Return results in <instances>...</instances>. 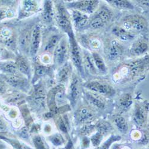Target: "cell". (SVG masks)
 <instances>
[{
    "label": "cell",
    "instance_id": "1",
    "mask_svg": "<svg viewBox=\"0 0 149 149\" xmlns=\"http://www.w3.org/2000/svg\"><path fill=\"white\" fill-rule=\"evenodd\" d=\"M55 7L56 21L58 27L68 35L73 32L70 16L63 2L56 1Z\"/></svg>",
    "mask_w": 149,
    "mask_h": 149
},
{
    "label": "cell",
    "instance_id": "2",
    "mask_svg": "<svg viewBox=\"0 0 149 149\" xmlns=\"http://www.w3.org/2000/svg\"><path fill=\"white\" fill-rule=\"evenodd\" d=\"M69 44L66 36L61 38L53 52V60L54 65L57 66H62L66 63L68 56Z\"/></svg>",
    "mask_w": 149,
    "mask_h": 149
},
{
    "label": "cell",
    "instance_id": "3",
    "mask_svg": "<svg viewBox=\"0 0 149 149\" xmlns=\"http://www.w3.org/2000/svg\"><path fill=\"white\" fill-rule=\"evenodd\" d=\"M85 86L91 91L106 97H111L115 94V90L112 86L102 82H88L85 84Z\"/></svg>",
    "mask_w": 149,
    "mask_h": 149
},
{
    "label": "cell",
    "instance_id": "4",
    "mask_svg": "<svg viewBox=\"0 0 149 149\" xmlns=\"http://www.w3.org/2000/svg\"><path fill=\"white\" fill-rule=\"evenodd\" d=\"M68 35L69 36L70 56L73 63L80 72L83 73L82 60L81 55V52L75 38H74V33L72 32Z\"/></svg>",
    "mask_w": 149,
    "mask_h": 149
},
{
    "label": "cell",
    "instance_id": "5",
    "mask_svg": "<svg viewBox=\"0 0 149 149\" xmlns=\"http://www.w3.org/2000/svg\"><path fill=\"white\" fill-rule=\"evenodd\" d=\"M0 78L4 81L10 86L19 89L25 90L27 88L28 80L22 74H6L0 73Z\"/></svg>",
    "mask_w": 149,
    "mask_h": 149
},
{
    "label": "cell",
    "instance_id": "6",
    "mask_svg": "<svg viewBox=\"0 0 149 149\" xmlns=\"http://www.w3.org/2000/svg\"><path fill=\"white\" fill-rule=\"evenodd\" d=\"M42 40V30L40 24H37L33 28L31 35V43L29 54L35 57L39 52Z\"/></svg>",
    "mask_w": 149,
    "mask_h": 149
},
{
    "label": "cell",
    "instance_id": "7",
    "mask_svg": "<svg viewBox=\"0 0 149 149\" xmlns=\"http://www.w3.org/2000/svg\"><path fill=\"white\" fill-rule=\"evenodd\" d=\"M98 1H79L77 2H73L69 4L67 7L72 8L73 10H78L82 13H86L91 14L96 10L98 5Z\"/></svg>",
    "mask_w": 149,
    "mask_h": 149
},
{
    "label": "cell",
    "instance_id": "8",
    "mask_svg": "<svg viewBox=\"0 0 149 149\" xmlns=\"http://www.w3.org/2000/svg\"><path fill=\"white\" fill-rule=\"evenodd\" d=\"M123 26V29L127 31L132 29L134 31L140 32L146 29L147 22L143 17L139 16H135L124 22Z\"/></svg>",
    "mask_w": 149,
    "mask_h": 149
},
{
    "label": "cell",
    "instance_id": "9",
    "mask_svg": "<svg viewBox=\"0 0 149 149\" xmlns=\"http://www.w3.org/2000/svg\"><path fill=\"white\" fill-rule=\"evenodd\" d=\"M75 117L81 123H88L95 119V113L90 107L82 106L77 110Z\"/></svg>",
    "mask_w": 149,
    "mask_h": 149
},
{
    "label": "cell",
    "instance_id": "10",
    "mask_svg": "<svg viewBox=\"0 0 149 149\" xmlns=\"http://www.w3.org/2000/svg\"><path fill=\"white\" fill-rule=\"evenodd\" d=\"M31 32L32 31H31L29 29H26L23 31L18 37V46L24 54L29 53Z\"/></svg>",
    "mask_w": 149,
    "mask_h": 149
},
{
    "label": "cell",
    "instance_id": "11",
    "mask_svg": "<svg viewBox=\"0 0 149 149\" xmlns=\"http://www.w3.org/2000/svg\"><path fill=\"white\" fill-rule=\"evenodd\" d=\"M80 93H81V91H80L79 79L75 74H73L70 86L69 95V100L73 107H74V106H75L78 101V99L79 97Z\"/></svg>",
    "mask_w": 149,
    "mask_h": 149
},
{
    "label": "cell",
    "instance_id": "12",
    "mask_svg": "<svg viewBox=\"0 0 149 149\" xmlns=\"http://www.w3.org/2000/svg\"><path fill=\"white\" fill-rule=\"evenodd\" d=\"M39 4L36 1L25 0L21 3L20 16L23 17L29 16L38 10Z\"/></svg>",
    "mask_w": 149,
    "mask_h": 149
},
{
    "label": "cell",
    "instance_id": "13",
    "mask_svg": "<svg viewBox=\"0 0 149 149\" xmlns=\"http://www.w3.org/2000/svg\"><path fill=\"white\" fill-rule=\"evenodd\" d=\"M15 61L20 73L29 78L31 74V68L28 59L20 54L17 56Z\"/></svg>",
    "mask_w": 149,
    "mask_h": 149
},
{
    "label": "cell",
    "instance_id": "14",
    "mask_svg": "<svg viewBox=\"0 0 149 149\" xmlns=\"http://www.w3.org/2000/svg\"><path fill=\"white\" fill-rule=\"evenodd\" d=\"M62 36L58 33H52L45 41L43 45V50L47 53H52L58 44Z\"/></svg>",
    "mask_w": 149,
    "mask_h": 149
},
{
    "label": "cell",
    "instance_id": "15",
    "mask_svg": "<svg viewBox=\"0 0 149 149\" xmlns=\"http://www.w3.org/2000/svg\"><path fill=\"white\" fill-rule=\"evenodd\" d=\"M0 73L14 75L22 74L18 70L15 61L9 60L0 61Z\"/></svg>",
    "mask_w": 149,
    "mask_h": 149
},
{
    "label": "cell",
    "instance_id": "16",
    "mask_svg": "<svg viewBox=\"0 0 149 149\" xmlns=\"http://www.w3.org/2000/svg\"><path fill=\"white\" fill-rule=\"evenodd\" d=\"M52 72H53V69L52 66H45L40 64L36 65L35 66L32 82H36L39 79L45 77V76L50 75Z\"/></svg>",
    "mask_w": 149,
    "mask_h": 149
},
{
    "label": "cell",
    "instance_id": "17",
    "mask_svg": "<svg viewBox=\"0 0 149 149\" xmlns=\"http://www.w3.org/2000/svg\"><path fill=\"white\" fill-rule=\"evenodd\" d=\"M53 3L52 1H45L44 3L42 17L44 22L47 24L53 22L54 16Z\"/></svg>",
    "mask_w": 149,
    "mask_h": 149
},
{
    "label": "cell",
    "instance_id": "18",
    "mask_svg": "<svg viewBox=\"0 0 149 149\" xmlns=\"http://www.w3.org/2000/svg\"><path fill=\"white\" fill-rule=\"evenodd\" d=\"M86 100L93 106L96 108L103 109L104 108L106 103L102 96L98 94L88 92L85 93Z\"/></svg>",
    "mask_w": 149,
    "mask_h": 149
},
{
    "label": "cell",
    "instance_id": "19",
    "mask_svg": "<svg viewBox=\"0 0 149 149\" xmlns=\"http://www.w3.org/2000/svg\"><path fill=\"white\" fill-rule=\"evenodd\" d=\"M72 72V68L69 63H66L61 66L57 73V81L60 84L66 83L70 76Z\"/></svg>",
    "mask_w": 149,
    "mask_h": 149
},
{
    "label": "cell",
    "instance_id": "20",
    "mask_svg": "<svg viewBox=\"0 0 149 149\" xmlns=\"http://www.w3.org/2000/svg\"><path fill=\"white\" fill-rule=\"evenodd\" d=\"M72 19L74 25L77 28L84 27L88 21L87 16L77 10H72Z\"/></svg>",
    "mask_w": 149,
    "mask_h": 149
},
{
    "label": "cell",
    "instance_id": "21",
    "mask_svg": "<svg viewBox=\"0 0 149 149\" xmlns=\"http://www.w3.org/2000/svg\"><path fill=\"white\" fill-rule=\"evenodd\" d=\"M84 63L85 66V68L88 71H89L90 73L92 74L97 73V69L95 68L94 59L92 55L85 51L84 53Z\"/></svg>",
    "mask_w": 149,
    "mask_h": 149
},
{
    "label": "cell",
    "instance_id": "22",
    "mask_svg": "<svg viewBox=\"0 0 149 149\" xmlns=\"http://www.w3.org/2000/svg\"><path fill=\"white\" fill-rule=\"evenodd\" d=\"M121 53V48L116 41L111 42L110 46L108 50V57L111 60L116 59Z\"/></svg>",
    "mask_w": 149,
    "mask_h": 149
},
{
    "label": "cell",
    "instance_id": "23",
    "mask_svg": "<svg viewBox=\"0 0 149 149\" xmlns=\"http://www.w3.org/2000/svg\"><path fill=\"white\" fill-rule=\"evenodd\" d=\"M148 49V44L144 41H140L133 45L131 53L134 55L139 56L146 53Z\"/></svg>",
    "mask_w": 149,
    "mask_h": 149
},
{
    "label": "cell",
    "instance_id": "24",
    "mask_svg": "<svg viewBox=\"0 0 149 149\" xmlns=\"http://www.w3.org/2000/svg\"><path fill=\"white\" fill-rule=\"evenodd\" d=\"M114 123L118 130L123 133L125 134L128 130V125L127 120L121 116H116L114 119Z\"/></svg>",
    "mask_w": 149,
    "mask_h": 149
},
{
    "label": "cell",
    "instance_id": "25",
    "mask_svg": "<svg viewBox=\"0 0 149 149\" xmlns=\"http://www.w3.org/2000/svg\"><path fill=\"white\" fill-rule=\"evenodd\" d=\"M134 120L138 125L142 126L146 121L144 110L140 106H136L134 113Z\"/></svg>",
    "mask_w": 149,
    "mask_h": 149
},
{
    "label": "cell",
    "instance_id": "26",
    "mask_svg": "<svg viewBox=\"0 0 149 149\" xmlns=\"http://www.w3.org/2000/svg\"><path fill=\"white\" fill-rule=\"evenodd\" d=\"M110 5L118 8L133 9L132 4L126 0H108L107 1Z\"/></svg>",
    "mask_w": 149,
    "mask_h": 149
},
{
    "label": "cell",
    "instance_id": "27",
    "mask_svg": "<svg viewBox=\"0 0 149 149\" xmlns=\"http://www.w3.org/2000/svg\"><path fill=\"white\" fill-rule=\"evenodd\" d=\"M92 56L94 59V64L96 67V69L102 72H106L107 70L106 66L101 56L99 55L97 53L94 52L93 53Z\"/></svg>",
    "mask_w": 149,
    "mask_h": 149
},
{
    "label": "cell",
    "instance_id": "28",
    "mask_svg": "<svg viewBox=\"0 0 149 149\" xmlns=\"http://www.w3.org/2000/svg\"><path fill=\"white\" fill-rule=\"evenodd\" d=\"M15 13L11 7H0V23L7 19L13 17Z\"/></svg>",
    "mask_w": 149,
    "mask_h": 149
},
{
    "label": "cell",
    "instance_id": "29",
    "mask_svg": "<svg viewBox=\"0 0 149 149\" xmlns=\"http://www.w3.org/2000/svg\"><path fill=\"white\" fill-rule=\"evenodd\" d=\"M113 33L123 41H127L129 40L131 35L126 30L122 28H115L113 29Z\"/></svg>",
    "mask_w": 149,
    "mask_h": 149
},
{
    "label": "cell",
    "instance_id": "30",
    "mask_svg": "<svg viewBox=\"0 0 149 149\" xmlns=\"http://www.w3.org/2000/svg\"><path fill=\"white\" fill-rule=\"evenodd\" d=\"M120 139L121 137L120 136L111 135L109 139H107L103 144H102L100 146H99L97 147L94 149H109L111 144H113L115 141L120 140Z\"/></svg>",
    "mask_w": 149,
    "mask_h": 149
},
{
    "label": "cell",
    "instance_id": "31",
    "mask_svg": "<svg viewBox=\"0 0 149 149\" xmlns=\"http://www.w3.org/2000/svg\"><path fill=\"white\" fill-rule=\"evenodd\" d=\"M132 103V98L130 94H125L123 95L119 101V106L123 109H128L131 105Z\"/></svg>",
    "mask_w": 149,
    "mask_h": 149
},
{
    "label": "cell",
    "instance_id": "32",
    "mask_svg": "<svg viewBox=\"0 0 149 149\" xmlns=\"http://www.w3.org/2000/svg\"><path fill=\"white\" fill-rule=\"evenodd\" d=\"M68 119L66 117L65 118H62L60 117L58 120H57V126L60 130H61L63 132L67 133L68 131V127L69 125V123Z\"/></svg>",
    "mask_w": 149,
    "mask_h": 149
},
{
    "label": "cell",
    "instance_id": "33",
    "mask_svg": "<svg viewBox=\"0 0 149 149\" xmlns=\"http://www.w3.org/2000/svg\"><path fill=\"white\" fill-rule=\"evenodd\" d=\"M95 128L98 130V131L100 132L103 134H106L110 131V130L112 129V127L107 122H102L98 123L97 126H95Z\"/></svg>",
    "mask_w": 149,
    "mask_h": 149
},
{
    "label": "cell",
    "instance_id": "34",
    "mask_svg": "<svg viewBox=\"0 0 149 149\" xmlns=\"http://www.w3.org/2000/svg\"><path fill=\"white\" fill-rule=\"evenodd\" d=\"M97 16L100 17L104 23H106L110 19L111 14L109 10L106 8H102L98 12Z\"/></svg>",
    "mask_w": 149,
    "mask_h": 149
},
{
    "label": "cell",
    "instance_id": "35",
    "mask_svg": "<svg viewBox=\"0 0 149 149\" xmlns=\"http://www.w3.org/2000/svg\"><path fill=\"white\" fill-rule=\"evenodd\" d=\"M104 23L103 21L97 16L94 17L90 23V26L93 29L101 28L104 26Z\"/></svg>",
    "mask_w": 149,
    "mask_h": 149
},
{
    "label": "cell",
    "instance_id": "36",
    "mask_svg": "<svg viewBox=\"0 0 149 149\" xmlns=\"http://www.w3.org/2000/svg\"><path fill=\"white\" fill-rule=\"evenodd\" d=\"M103 138V134L100 132L97 131L91 138V142L94 147H98L100 146Z\"/></svg>",
    "mask_w": 149,
    "mask_h": 149
},
{
    "label": "cell",
    "instance_id": "37",
    "mask_svg": "<svg viewBox=\"0 0 149 149\" xmlns=\"http://www.w3.org/2000/svg\"><path fill=\"white\" fill-rule=\"evenodd\" d=\"M49 139L54 146H61L64 143L65 141L63 136L58 134H56L51 135L49 137Z\"/></svg>",
    "mask_w": 149,
    "mask_h": 149
},
{
    "label": "cell",
    "instance_id": "38",
    "mask_svg": "<svg viewBox=\"0 0 149 149\" xmlns=\"http://www.w3.org/2000/svg\"><path fill=\"white\" fill-rule=\"evenodd\" d=\"M33 141L36 149H47L40 135H35L33 139Z\"/></svg>",
    "mask_w": 149,
    "mask_h": 149
},
{
    "label": "cell",
    "instance_id": "39",
    "mask_svg": "<svg viewBox=\"0 0 149 149\" xmlns=\"http://www.w3.org/2000/svg\"><path fill=\"white\" fill-rule=\"evenodd\" d=\"M95 126L93 125H85L81 130V134L82 135H88L93 132L95 130Z\"/></svg>",
    "mask_w": 149,
    "mask_h": 149
},
{
    "label": "cell",
    "instance_id": "40",
    "mask_svg": "<svg viewBox=\"0 0 149 149\" xmlns=\"http://www.w3.org/2000/svg\"><path fill=\"white\" fill-rule=\"evenodd\" d=\"M9 85L2 79L0 78V94H5L8 90Z\"/></svg>",
    "mask_w": 149,
    "mask_h": 149
},
{
    "label": "cell",
    "instance_id": "41",
    "mask_svg": "<svg viewBox=\"0 0 149 149\" xmlns=\"http://www.w3.org/2000/svg\"><path fill=\"white\" fill-rule=\"evenodd\" d=\"M7 129V124L5 120L0 117V132L4 131Z\"/></svg>",
    "mask_w": 149,
    "mask_h": 149
},
{
    "label": "cell",
    "instance_id": "42",
    "mask_svg": "<svg viewBox=\"0 0 149 149\" xmlns=\"http://www.w3.org/2000/svg\"><path fill=\"white\" fill-rule=\"evenodd\" d=\"M1 102H0V107H1Z\"/></svg>",
    "mask_w": 149,
    "mask_h": 149
}]
</instances>
